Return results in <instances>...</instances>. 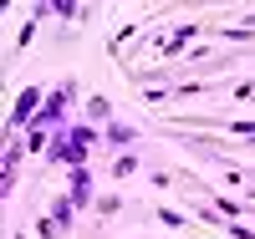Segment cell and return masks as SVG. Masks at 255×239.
<instances>
[{
  "label": "cell",
  "instance_id": "cell-1",
  "mask_svg": "<svg viewBox=\"0 0 255 239\" xmlns=\"http://www.w3.org/2000/svg\"><path fill=\"white\" fill-rule=\"evenodd\" d=\"M87 148H92V133H87V127H72V133H61V138L51 143V158L82 168V163H87Z\"/></svg>",
  "mask_w": 255,
  "mask_h": 239
},
{
  "label": "cell",
  "instance_id": "cell-2",
  "mask_svg": "<svg viewBox=\"0 0 255 239\" xmlns=\"http://www.w3.org/2000/svg\"><path fill=\"white\" fill-rule=\"evenodd\" d=\"M67 102H72V81H61L56 92L46 97V107H41V127H56L61 117H67Z\"/></svg>",
  "mask_w": 255,
  "mask_h": 239
},
{
  "label": "cell",
  "instance_id": "cell-3",
  "mask_svg": "<svg viewBox=\"0 0 255 239\" xmlns=\"http://www.w3.org/2000/svg\"><path fill=\"white\" fill-rule=\"evenodd\" d=\"M36 107H41V86H26V92H20V102H15V112H10V133L31 122V112H36Z\"/></svg>",
  "mask_w": 255,
  "mask_h": 239
},
{
  "label": "cell",
  "instance_id": "cell-4",
  "mask_svg": "<svg viewBox=\"0 0 255 239\" xmlns=\"http://www.w3.org/2000/svg\"><path fill=\"white\" fill-rule=\"evenodd\" d=\"M72 204H87L92 199V173L87 168H72V193H67Z\"/></svg>",
  "mask_w": 255,
  "mask_h": 239
},
{
  "label": "cell",
  "instance_id": "cell-5",
  "mask_svg": "<svg viewBox=\"0 0 255 239\" xmlns=\"http://www.w3.org/2000/svg\"><path fill=\"white\" fill-rule=\"evenodd\" d=\"M87 117H92V122H108V117H113L108 97H92V102H87Z\"/></svg>",
  "mask_w": 255,
  "mask_h": 239
},
{
  "label": "cell",
  "instance_id": "cell-6",
  "mask_svg": "<svg viewBox=\"0 0 255 239\" xmlns=\"http://www.w3.org/2000/svg\"><path fill=\"white\" fill-rule=\"evenodd\" d=\"M113 173H118V178H128V173H138V158H133V153H128V158H118V163H113Z\"/></svg>",
  "mask_w": 255,
  "mask_h": 239
}]
</instances>
